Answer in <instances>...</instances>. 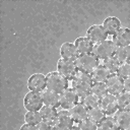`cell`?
Listing matches in <instances>:
<instances>
[{"label":"cell","instance_id":"6da1fadb","mask_svg":"<svg viewBox=\"0 0 130 130\" xmlns=\"http://www.w3.org/2000/svg\"><path fill=\"white\" fill-rule=\"evenodd\" d=\"M92 83L93 82L90 77V74L78 72L75 75V77L72 79V88L75 90L78 96L82 99L86 94L90 93V88Z\"/></svg>","mask_w":130,"mask_h":130},{"label":"cell","instance_id":"7a4b0ae2","mask_svg":"<svg viewBox=\"0 0 130 130\" xmlns=\"http://www.w3.org/2000/svg\"><path fill=\"white\" fill-rule=\"evenodd\" d=\"M74 62L78 72H83L88 74H90L100 65V59L92 53L79 55Z\"/></svg>","mask_w":130,"mask_h":130},{"label":"cell","instance_id":"3957f363","mask_svg":"<svg viewBox=\"0 0 130 130\" xmlns=\"http://www.w3.org/2000/svg\"><path fill=\"white\" fill-rule=\"evenodd\" d=\"M47 80V89L52 90L58 94L63 92L68 88V79H66L61 73L58 71L49 72L46 75Z\"/></svg>","mask_w":130,"mask_h":130},{"label":"cell","instance_id":"277c9868","mask_svg":"<svg viewBox=\"0 0 130 130\" xmlns=\"http://www.w3.org/2000/svg\"><path fill=\"white\" fill-rule=\"evenodd\" d=\"M117 48L118 47L113 43V41L106 40V41H103L99 44H95L93 46V49H92L91 53L94 54L99 59L105 60L109 57L114 56Z\"/></svg>","mask_w":130,"mask_h":130},{"label":"cell","instance_id":"5b68a950","mask_svg":"<svg viewBox=\"0 0 130 130\" xmlns=\"http://www.w3.org/2000/svg\"><path fill=\"white\" fill-rule=\"evenodd\" d=\"M23 106L26 111H40L44 106L42 92L29 90L24 95Z\"/></svg>","mask_w":130,"mask_h":130},{"label":"cell","instance_id":"8992f818","mask_svg":"<svg viewBox=\"0 0 130 130\" xmlns=\"http://www.w3.org/2000/svg\"><path fill=\"white\" fill-rule=\"evenodd\" d=\"M57 71L59 73H61L68 80H72L75 77V75L78 73L75 62L66 60L63 58L59 59L57 62Z\"/></svg>","mask_w":130,"mask_h":130},{"label":"cell","instance_id":"52a82bcc","mask_svg":"<svg viewBox=\"0 0 130 130\" xmlns=\"http://www.w3.org/2000/svg\"><path fill=\"white\" fill-rule=\"evenodd\" d=\"M73 119L69 114L68 110L62 109L58 112V115L53 122L55 130H70L73 127Z\"/></svg>","mask_w":130,"mask_h":130},{"label":"cell","instance_id":"ba28073f","mask_svg":"<svg viewBox=\"0 0 130 130\" xmlns=\"http://www.w3.org/2000/svg\"><path fill=\"white\" fill-rule=\"evenodd\" d=\"M60 96V107L64 110H69L78 103V94L73 88H67L59 94Z\"/></svg>","mask_w":130,"mask_h":130},{"label":"cell","instance_id":"9c48e42d","mask_svg":"<svg viewBox=\"0 0 130 130\" xmlns=\"http://www.w3.org/2000/svg\"><path fill=\"white\" fill-rule=\"evenodd\" d=\"M100 107L105 112L107 116L115 115L118 111V103H117V96L111 93H107L105 96H103L100 101Z\"/></svg>","mask_w":130,"mask_h":130},{"label":"cell","instance_id":"30bf717a","mask_svg":"<svg viewBox=\"0 0 130 130\" xmlns=\"http://www.w3.org/2000/svg\"><path fill=\"white\" fill-rule=\"evenodd\" d=\"M108 36V32L102 24H92L86 30V37L93 44H99L103 41H106Z\"/></svg>","mask_w":130,"mask_h":130},{"label":"cell","instance_id":"8fae6325","mask_svg":"<svg viewBox=\"0 0 130 130\" xmlns=\"http://www.w3.org/2000/svg\"><path fill=\"white\" fill-rule=\"evenodd\" d=\"M27 87L30 91L43 92L45 87H47L46 75L43 73H34L27 79Z\"/></svg>","mask_w":130,"mask_h":130},{"label":"cell","instance_id":"7c38bea8","mask_svg":"<svg viewBox=\"0 0 130 130\" xmlns=\"http://www.w3.org/2000/svg\"><path fill=\"white\" fill-rule=\"evenodd\" d=\"M123 84H124V79L123 78H121L116 73L111 74L110 77L108 78V80L106 81V85H107V88H108V93L118 95L120 92H122L124 90Z\"/></svg>","mask_w":130,"mask_h":130},{"label":"cell","instance_id":"4fadbf2b","mask_svg":"<svg viewBox=\"0 0 130 130\" xmlns=\"http://www.w3.org/2000/svg\"><path fill=\"white\" fill-rule=\"evenodd\" d=\"M60 56L63 59L75 61L77 59V57L79 56V53H78L74 43L65 42L60 47Z\"/></svg>","mask_w":130,"mask_h":130},{"label":"cell","instance_id":"5bb4252c","mask_svg":"<svg viewBox=\"0 0 130 130\" xmlns=\"http://www.w3.org/2000/svg\"><path fill=\"white\" fill-rule=\"evenodd\" d=\"M69 111V114L70 116L72 117L73 121L76 122V123H80L82 122L83 120L87 119V113H88V109L80 102V103H77L74 107H72L71 109L68 110Z\"/></svg>","mask_w":130,"mask_h":130},{"label":"cell","instance_id":"9a60e30c","mask_svg":"<svg viewBox=\"0 0 130 130\" xmlns=\"http://www.w3.org/2000/svg\"><path fill=\"white\" fill-rule=\"evenodd\" d=\"M114 118L119 130H130V110H118Z\"/></svg>","mask_w":130,"mask_h":130},{"label":"cell","instance_id":"2e32d148","mask_svg":"<svg viewBox=\"0 0 130 130\" xmlns=\"http://www.w3.org/2000/svg\"><path fill=\"white\" fill-rule=\"evenodd\" d=\"M113 43L117 47H125L130 45V28L128 27H121L114 36H113Z\"/></svg>","mask_w":130,"mask_h":130},{"label":"cell","instance_id":"e0dca14e","mask_svg":"<svg viewBox=\"0 0 130 130\" xmlns=\"http://www.w3.org/2000/svg\"><path fill=\"white\" fill-rule=\"evenodd\" d=\"M74 45L79 53V55L82 54H88L92 52L93 49V43L87 38V37H79L74 41Z\"/></svg>","mask_w":130,"mask_h":130},{"label":"cell","instance_id":"ac0fdd59","mask_svg":"<svg viewBox=\"0 0 130 130\" xmlns=\"http://www.w3.org/2000/svg\"><path fill=\"white\" fill-rule=\"evenodd\" d=\"M102 25L104 26V28L106 29L108 35L114 36L121 28V21L116 16H109L103 21Z\"/></svg>","mask_w":130,"mask_h":130},{"label":"cell","instance_id":"d6986e66","mask_svg":"<svg viewBox=\"0 0 130 130\" xmlns=\"http://www.w3.org/2000/svg\"><path fill=\"white\" fill-rule=\"evenodd\" d=\"M42 96H43L44 106H50L53 108H57L60 106V96L58 93L46 89L42 92Z\"/></svg>","mask_w":130,"mask_h":130},{"label":"cell","instance_id":"ffe728a7","mask_svg":"<svg viewBox=\"0 0 130 130\" xmlns=\"http://www.w3.org/2000/svg\"><path fill=\"white\" fill-rule=\"evenodd\" d=\"M111 73L106 69L104 65H99L91 73L90 77L92 79V82H106L108 78L110 77Z\"/></svg>","mask_w":130,"mask_h":130},{"label":"cell","instance_id":"44dd1931","mask_svg":"<svg viewBox=\"0 0 130 130\" xmlns=\"http://www.w3.org/2000/svg\"><path fill=\"white\" fill-rule=\"evenodd\" d=\"M41 116L43 118V121H47V122H51L53 123L58 115V111L57 108H53L50 106H43V108L40 110Z\"/></svg>","mask_w":130,"mask_h":130},{"label":"cell","instance_id":"7402d4cb","mask_svg":"<svg viewBox=\"0 0 130 130\" xmlns=\"http://www.w3.org/2000/svg\"><path fill=\"white\" fill-rule=\"evenodd\" d=\"M114 57L120 62V64L130 62V45L125 47H118Z\"/></svg>","mask_w":130,"mask_h":130},{"label":"cell","instance_id":"603a6c76","mask_svg":"<svg viewBox=\"0 0 130 130\" xmlns=\"http://www.w3.org/2000/svg\"><path fill=\"white\" fill-rule=\"evenodd\" d=\"M117 96V103H118V110H130V92L123 90L120 92Z\"/></svg>","mask_w":130,"mask_h":130},{"label":"cell","instance_id":"cb8c5ba5","mask_svg":"<svg viewBox=\"0 0 130 130\" xmlns=\"http://www.w3.org/2000/svg\"><path fill=\"white\" fill-rule=\"evenodd\" d=\"M87 118L92 120L93 122H95L96 124L101 123L105 118H106V114L105 112L101 109V107H95V108H91L88 109V113H87Z\"/></svg>","mask_w":130,"mask_h":130},{"label":"cell","instance_id":"d4e9b609","mask_svg":"<svg viewBox=\"0 0 130 130\" xmlns=\"http://www.w3.org/2000/svg\"><path fill=\"white\" fill-rule=\"evenodd\" d=\"M96 130H119V128L117 126L115 118L111 117V116H108L101 123L98 124V129Z\"/></svg>","mask_w":130,"mask_h":130},{"label":"cell","instance_id":"484cf974","mask_svg":"<svg viewBox=\"0 0 130 130\" xmlns=\"http://www.w3.org/2000/svg\"><path fill=\"white\" fill-rule=\"evenodd\" d=\"M90 93L94 94L99 99H102L108 93V88L106 82H93L90 88Z\"/></svg>","mask_w":130,"mask_h":130},{"label":"cell","instance_id":"4316f807","mask_svg":"<svg viewBox=\"0 0 130 130\" xmlns=\"http://www.w3.org/2000/svg\"><path fill=\"white\" fill-rule=\"evenodd\" d=\"M43 121L40 111H27L24 114V122L27 124L38 125L40 122Z\"/></svg>","mask_w":130,"mask_h":130},{"label":"cell","instance_id":"83f0119b","mask_svg":"<svg viewBox=\"0 0 130 130\" xmlns=\"http://www.w3.org/2000/svg\"><path fill=\"white\" fill-rule=\"evenodd\" d=\"M103 65L106 67V69H107L111 74H115V73H117V71H118V68H119V66H120V62H119L114 56H112V57H109V58L105 59Z\"/></svg>","mask_w":130,"mask_h":130},{"label":"cell","instance_id":"f1b7e54d","mask_svg":"<svg viewBox=\"0 0 130 130\" xmlns=\"http://www.w3.org/2000/svg\"><path fill=\"white\" fill-rule=\"evenodd\" d=\"M100 101L101 99H99L98 96H95L92 93H88L85 96H83L81 99V103L87 108V109H91V108H95L100 106Z\"/></svg>","mask_w":130,"mask_h":130},{"label":"cell","instance_id":"f546056e","mask_svg":"<svg viewBox=\"0 0 130 130\" xmlns=\"http://www.w3.org/2000/svg\"><path fill=\"white\" fill-rule=\"evenodd\" d=\"M116 74H118L123 79L129 78L130 77V62H126V63L120 64Z\"/></svg>","mask_w":130,"mask_h":130},{"label":"cell","instance_id":"4dcf8cb0","mask_svg":"<svg viewBox=\"0 0 130 130\" xmlns=\"http://www.w3.org/2000/svg\"><path fill=\"white\" fill-rule=\"evenodd\" d=\"M78 128H79V130H96L98 124L87 118V119L83 120L82 122L78 123Z\"/></svg>","mask_w":130,"mask_h":130},{"label":"cell","instance_id":"1f68e13d","mask_svg":"<svg viewBox=\"0 0 130 130\" xmlns=\"http://www.w3.org/2000/svg\"><path fill=\"white\" fill-rule=\"evenodd\" d=\"M37 127H38V130H55L53 123L47 122V121H42V122H40V123L37 125Z\"/></svg>","mask_w":130,"mask_h":130},{"label":"cell","instance_id":"d6a6232c","mask_svg":"<svg viewBox=\"0 0 130 130\" xmlns=\"http://www.w3.org/2000/svg\"><path fill=\"white\" fill-rule=\"evenodd\" d=\"M19 130H38V127H37V125L24 123L23 125H21V127L19 128Z\"/></svg>","mask_w":130,"mask_h":130},{"label":"cell","instance_id":"836d02e7","mask_svg":"<svg viewBox=\"0 0 130 130\" xmlns=\"http://www.w3.org/2000/svg\"><path fill=\"white\" fill-rule=\"evenodd\" d=\"M123 87H124V90H125V91H129V92H130V77L124 79Z\"/></svg>","mask_w":130,"mask_h":130},{"label":"cell","instance_id":"e575fe53","mask_svg":"<svg viewBox=\"0 0 130 130\" xmlns=\"http://www.w3.org/2000/svg\"><path fill=\"white\" fill-rule=\"evenodd\" d=\"M70 130H79V128H78V127H74V126H73V127H72Z\"/></svg>","mask_w":130,"mask_h":130}]
</instances>
